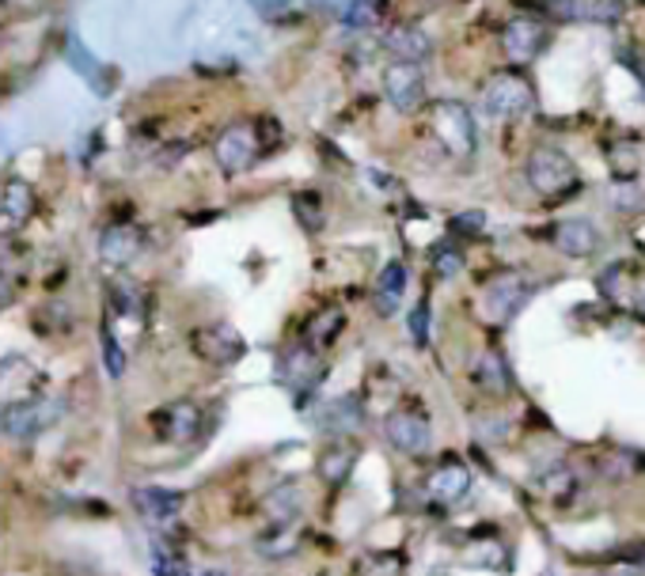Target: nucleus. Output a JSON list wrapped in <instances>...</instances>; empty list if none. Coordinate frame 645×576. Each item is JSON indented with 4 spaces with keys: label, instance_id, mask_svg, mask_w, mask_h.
I'll list each match as a JSON object with an SVG mask.
<instances>
[{
    "label": "nucleus",
    "instance_id": "19",
    "mask_svg": "<svg viewBox=\"0 0 645 576\" xmlns=\"http://www.w3.org/2000/svg\"><path fill=\"white\" fill-rule=\"evenodd\" d=\"M555 247L570 258H589L600 247V232H596L593 220L570 217V220H562V225H555Z\"/></svg>",
    "mask_w": 645,
    "mask_h": 576
},
{
    "label": "nucleus",
    "instance_id": "34",
    "mask_svg": "<svg viewBox=\"0 0 645 576\" xmlns=\"http://www.w3.org/2000/svg\"><path fill=\"white\" fill-rule=\"evenodd\" d=\"M611 205H616L619 213H638L645 209V194L634 182H616V187H611Z\"/></svg>",
    "mask_w": 645,
    "mask_h": 576
},
{
    "label": "nucleus",
    "instance_id": "12",
    "mask_svg": "<svg viewBox=\"0 0 645 576\" xmlns=\"http://www.w3.org/2000/svg\"><path fill=\"white\" fill-rule=\"evenodd\" d=\"M471 494V466L459 459H441L426 478V497L437 504H456Z\"/></svg>",
    "mask_w": 645,
    "mask_h": 576
},
{
    "label": "nucleus",
    "instance_id": "17",
    "mask_svg": "<svg viewBox=\"0 0 645 576\" xmlns=\"http://www.w3.org/2000/svg\"><path fill=\"white\" fill-rule=\"evenodd\" d=\"M502 46L513 61H532L535 53L547 46V27L540 20H528V15H517V20L505 23L502 30Z\"/></svg>",
    "mask_w": 645,
    "mask_h": 576
},
{
    "label": "nucleus",
    "instance_id": "8",
    "mask_svg": "<svg viewBox=\"0 0 645 576\" xmlns=\"http://www.w3.org/2000/svg\"><path fill=\"white\" fill-rule=\"evenodd\" d=\"M528 296H532V285H528L524 273L505 270V273H497V278H490L486 289H482V311H486L490 322L502 327V322H509L513 315L524 307Z\"/></svg>",
    "mask_w": 645,
    "mask_h": 576
},
{
    "label": "nucleus",
    "instance_id": "11",
    "mask_svg": "<svg viewBox=\"0 0 645 576\" xmlns=\"http://www.w3.org/2000/svg\"><path fill=\"white\" fill-rule=\"evenodd\" d=\"M278 372H281V380H286L293 391H316L327 368H322V353L312 349V345L301 337V342L289 345V349L281 353Z\"/></svg>",
    "mask_w": 645,
    "mask_h": 576
},
{
    "label": "nucleus",
    "instance_id": "31",
    "mask_svg": "<svg viewBox=\"0 0 645 576\" xmlns=\"http://www.w3.org/2000/svg\"><path fill=\"white\" fill-rule=\"evenodd\" d=\"M293 213H296V220H301L304 232H319V228H322V197L316 194V190H304V194H296L293 197Z\"/></svg>",
    "mask_w": 645,
    "mask_h": 576
},
{
    "label": "nucleus",
    "instance_id": "18",
    "mask_svg": "<svg viewBox=\"0 0 645 576\" xmlns=\"http://www.w3.org/2000/svg\"><path fill=\"white\" fill-rule=\"evenodd\" d=\"M30 217H35V190L23 179H8L0 190V235L20 232Z\"/></svg>",
    "mask_w": 645,
    "mask_h": 576
},
{
    "label": "nucleus",
    "instance_id": "1",
    "mask_svg": "<svg viewBox=\"0 0 645 576\" xmlns=\"http://www.w3.org/2000/svg\"><path fill=\"white\" fill-rule=\"evenodd\" d=\"M524 175H528V187H532L543 202H558V197L573 194L581 182L578 164H573L562 149H551V144L532 149V156H528V164H524Z\"/></svg>",
    "mask_w": 645,
    "mask_h": 576
},
{
    "label": "nucleus",
    "instance_id": "20",
    "mask_svg": "<svg viewBox=\"0 0 645 576\" xmlns=\"http://www.w3.org/2000/svg\"><path fill=\"white\" fill-rule=\"evenodd\" d=\"M471 380H475V387L490 398H509L513 395V372H509V364H505V357L497 349L482 353L479 364H475V372H471Z\"/></svg>",
    "mask_w": 645,
    "mask_h": 576
},
{
    "label": "nucleus",
    "instance_id": "38",
    "mask_svg": "<svg viewBox=\"0 0 645 576\" xmlns=\"http://www.w3.org/2000/svg\"><path fill=\"white\" fill-rule=\"evenodd\" d=\"M642 315H645V292H642Z\"/></svg>",
    "mask_w": 645,
    "mask_h": 576
},
{
    "label": "nucleus",
    "instance_id": "4",
    "mask_svg": "<svg viewBox=\"0 0 645 576\" xmlns=\"http://www.w3.org/2000/svg\"><path fill=\"white\" fill-rule=\"evenodd\" d=\"M482 111L490 118H524L535 111V88L520 73H497L482 88Z\"/></svg>",
    "mask_w": 645,
    "mask_h": 576
},
{
    "label": "nucleus",
    "instance_id": "28",
    "mask_svg": "<svg viewBox=\"0 0 645 576\" xmlns=\"http://www.w3.org/2000/svg\"><path fill=\"white\" fill-rule=\"evenodd\" d=\"M383 12H388L383 0H350L342 12V23L350 30H372V27H380Z\"/></svg>",
    "mask_w": 645,
    "mask_h": 576
},
{
    "label": "nucleus",
    "instance_id": "16",
    "mask_svg": "<svg viewBox=\"0 0 645 576\" xmlns=\"http://www.w3.org/2000/svg\"><path fill=\"white\" fill-rule=\"evenodd\" d=\"M182 504H187V494H182V489H167V486H137L134 489L137 516L149 520V524H156V527L179 516Z\"/></svg>",
    "mask_w": 645,
    "mask_h": 576
},
{
    "label": "nucleus",
    "instance_id": "9",
    "mask_svg": "<svg viewBox=\"0 0 645 576\" xmlns=\"http://www.w3.org/2000/svg\"><path fill=\"white\" fill-rule=\"evenodd\" d=\"M202 406L190 402V398H179V402H167L160 406L156 413H152V428H156V436L164 444H175V448H182V444H194L198 436H202Z\"/></svg>",
    "mask_w": 645,
    "mask_h": 576
},
{
    "label": "nucleus",
    "instance_id": "7",
    "mask_svg": "<svg viewBox=\"0 0 645 576\" xmlns=\"http://www.w3.org/2000/svg\"><path fill=\"white\" fill-rule=\"evenodd\" d=\"M383 99L391 103V111L399 114H418L426 103V73L414 61H391L383 68Z\"/></svg>",
    "mask_w": 645,
    "mask_h": 576
},
{
    "label": "nucleus",
    "instance_id": "36",
    "mask_svg": "<svg viewBox=\"0 0 645 576\" xmlns=\"http://www.w3.org/2000/svg\"><path fill=\"white\" fill-rule=\"evenodd\" d=\"M482 225H486V217H482V213H464V217L452 220V232H456V235H479Z\"/></svg>",
    "mask_w": 645,
    "mask_h": 576
},
{
    "label": "nucleus",
    "instance_id": "2",
    "mask_svg": "<svg viewBox=\"0 0 645 576\" xmlns=\"http://www.w3.org/2000/svg\"><path fill=\"white\" fill-rule=\"evenodd\" d=\"M266 137L258 121H232L228 129H220V137L213 141V159L225 175H243L263 159Z\"/></svg>",
    "mask_w": 645,
    "mask_h": 576
},
{
    "label": "nucleus",
    "instance_id": "23",
    "mask_svg": "<svg viewBox=\"0 0 645 576\" xmlns=\"http://www.w3.org/2000/svg\"><path fill=\"white\" fill-rule=\"evenodd\" d=\"M403 292H406V266L403 263H388L376 278L372 289V307L380 315H395L399 304H403Z\"/></svg>",
    "mask_w": 645,
    "mask_h": 576
},
{
    "label": "nucleus",
    "instance_id": "29",
    "mask_svg": "<svg viewBox=\"0 0 645 576\" xmlns=\"http://www.w3.org/2000/svg\"><path fill=\"white\" fill-rule=\"evenodd\" d=\"M361 576H406V558L395 550H372L361 562Z\"/></svg>",
    "mask_w": 645,
    "mask_h": 576
},
{
    "label": "nucleus",
    "instance_id": "13",
    "mask_svg": "<svg viewBox=\"0 0 645 576\" xmlns=\"http://www.w3.org/2000/svg\"><path fill=\"white\" fill-rule=\"evenodd\" d=\"M144 251V235L137 225H111L99 235V258H103L111 270H126L141 258Z\"/></svg>",
    "mask_w": 645,
    "mask_h": 576
},
{
    "label": "nucleus",
    "instance_id": "25",
    "mask_svg": "<svg viewBox=\"0 0 645 576\" xmlns=\"http://www.w3.org/2000/svg\"><path fill=\"white\" fill-rule=\"evenodd\" d=\"M342 327H345V315H342V307H322V311H316L308 319V327H304V342L312 345V349H327L330 342H334L338 334H342Z\"/></svg>",
    "mask_w": 645,
    "mask_h": 576
},
{
    "label": "nucleus",
    "instance_id": "30",
    "mask_svg": "<svg viewBox=\"0 0 645 576\" xmlns=\"http://www.w3.org/2000/svg\"><path fill=\"white\" fill-rule=\"evenodd\" d=\"M296 547H301V535H293L286 524H278L274 532H266L263 539H258V550H263L266 558H289V554H296Z\"/></svg>",
    "mask_w": 645,
    "mask_h": 576
},
{
    "label": "nucleus",
    "instance_id": "35",
    "mask_svg": "<svg viewBox=\"0 0 645 576\" xmlns=\"http://www.w3.org/2000/svg\"><path fill=\"white\" fill-rule=\"evenodd\" d=\"M429 319H433V311H429V299H421V304L410 311V322H406L414 345H429Z\"/></svg>",
    "mask_w": 645,
    "mask_h": 576
},
{
    "label": "nucleus",
    "instance_id": "32",
    "mask_svg": "<svg viewBox=\"0 0 645 576\" xmlns=\"http://www.w3.org/2000/svg\"><path fill=\"white\" fill-rule=\"evenodd\" d=\"M429 263H433V273L437 278H456L459 270H464V255H459L456 247H452V243H437L433 247V255H429Z\"/></svg>",
    "mask_w": 645,
    "mask_h": 576
},
{
    "label": "nucleus",
    "instance_id": "10",
    "mask_svg": "<svg viewBox=\"0 0 645 576\" xmlns=\"http://www.w3.org/2000/svg\"><path fill=\"white\" fill-rule=\"evenodd\" d=\"M383 436L399 456H426L433 448V425L418 410H391L383 418Z\"/></svg>",
    "mask_w": 645,
    "mask_h": 576
},
{
    "label": "nucleus",
    "instance_id": "3",
    "mask_svg": "<svg viewBox=\"0 0 645 576\" xmlns=\"http://www.w3.org/2000/svg\"><path fill=\"white\" fill-rule=\"evenodd\" d=\"M61 410H65V406H61L58 398H42V395L8 402L4 413H0V433L12 436V440H35L38 433H46V428L61 418Z\"/></svg>",
    "mask_w": 645,
    "mask_h": 576
},
{
    "label": "nucleus",
    "instance_id": "24",
    "mask_svg": "<svg viewBox=\"0 0 645 576\" xmlns=\"http://www.w3.org/2000/svg\"><path fill=\"white\" fill-rule=\"evenodd\" d=\"M304 504H308V494H304L301 482H281V486L263 501V509L274 524H293V520L304 512Z\"/></svg>",
    "mask_w": 645,
    "mask_h": 576
},
{
    "label": "nucleus",
    "instance_id": "37",
    "mask_svg": "<svg viewBox=\"0 0 645 576\" xmlns=\"http://www.w3.org/2000/svg\"><path fill=\"white\" fill-rule=\"evenodd\" d=\"M8 299H12V289H8V281H4V273H0V307L8 304Z\"/></svg>",
    "mask_w": 645,
    "mask_h": 576
},
{
    "label": "nucleus",
    "instance_id": "6",
    "mask_svg": "<svg viewBox=\"0 0 645 576\" xmlns=\"http://www.w3.org/2000/svg\"><path fill=\"white\" fill-rule=\"evenodd\" d=\"M190 349L198 360L213 368H232L236 360L248 357V342L232 322H202V327L190 334Z\"/></svg>",
    "mask_w": 645,
    "mask_h": 576
},
{
    "label": "nucleus",
    "instance_id": "26",
    "mask_svg": "<svg viewBox=\"0 0 645 576\" xmlns=\"http://www.w3.org/2000/svg\"><path fill=\"white\" fill-rule=\"evenodd\" d=\"M111 307L118 319H144V311H149V296H144V289L137 285V281L122 278L111 285Z\"/></svg>",
    "mask_w": 645,
    "mask_h": 576
},
{
    "label": "nucleus",
    "instance_id": "15",
    "mask_svg": "<svg viewBox=\"0 0 645 576\" xmlns=\"http://www.w3.org/2000/svg\"><path fill=\"white\" fill-rule=\"evenodd\" d=\"M319 425H322V433H330L334 440H350V436H357L361 428H365V402H361L357 395L330 398L319 413Z\"/></svg>",
    "mask_w": 645,
    "mask_h": 576
},
{
    "label": "nucleus",
    "instance_id": "14",
    "mask_svg": "<svg viewBox=\"0 0 645 576\" xmlns=\"http://www.w3.org/2000/svg\"><path fill=\"white\" fill-rule=\"evenodd\" d=\"M540 8L551 20L570 23H611L623 15V0H543Z\"/></svg>",
    "mask_w": 645,
    "mask_h": 576
},
{
    "label": "nucleus",
    "instance_id": "27",
    "mask_svg": "<svg viewBox=\"0 0 645 576\" xmlns=\"http://www.w3.org/2000/svg\"><path fill=\"white\" fill-rule=\"evenodd\" d=\"M464 565L467 569H509V565H505V550L497 547L494 539H486V535H475V539L467 542Z\"/></svg>",
    "mask_w": 645,
    "mask_h": 576
},
{
    "label": "nucleus",
    "instance_id": "22",
    "mask_svg": "<svg viewBox=\"0 0 645 576\" xmlns=\"http://www.w3.org/2000/svg\"><path fill=\"white\" fill-rule=\"evenodd\" d=\"M353 466H357V448H353L350 440H334L327 444V448L319 451L316 459V474L327 486H345L353 474Z\"/></svg>",
    "mask_w": 645,
    "mask_h": 576
},
{
    "label": "nucleus",
    "instance_id": "33",
    "mask_svg": "<svg viewBox=\"0 0 645 576\" xmlns=\"http://www.w3.org/2000/svg\"><path fill=\"white\" fill-rule=\"evenodd\" d=\"M99 342H103V364H106V375H111V380H122V375H126V353H122L118 337L111 334V327L99 330Z\"/></svg>",
    "mask_w": 645,
    "mask_h": 576
},
{
    "label": "nucleus",
    "instance_id": "5",
    "mask_svg": "<svg viewBox=\"0 0 645 576\" xmlns=\"http://www.w3.org/2000/svg\"><path fill=\"white\" fill-rule=\"evenodd\" d=\"M429 126H433V137L452 152V156H471L475 152V118L464 103L456 99H441V103L429 106Z\"/></svg>",
    "mask_w": 645,
    "mask_h": 576
},
{
    "label": "nucleus",
    "instance_id": "21",
    "mask_svg": "<svg viewBox=\"0 0 645 576\" xmlns=\"http://www.w3.org/2000/svg\"><path fill=\"white\" fill-rule=\"evenodd\" d=\"M383 46H388V53L395 61H414V65H421V61L433 53L429 35L421 27H410V23H399V27H391L388 35H383Z\"/></svg>",
    "mask_w": 645,
    "mask_h": 576
}]
</instances>
